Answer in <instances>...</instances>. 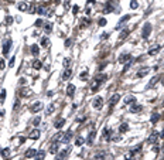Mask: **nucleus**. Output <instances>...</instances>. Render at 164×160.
<instances>
[{"label":"nucleus","instance_id":"f257e3e1","mask_svg":"<svg viewBox=\"0 0 164 160\" xmlns=\"http://www.w3.org/2000/svg\"><path fill=\"white\" fill-rule=\"evenodd\" d=\"M150 33H151V24H150V23H146V24H144V27H143V31H141V34H143V38H148Z\"/></svg>","mask_w":164,"mask_h":160},{"label":"nucleus","instance_id":"f03ea898","mask_svg":"<svg viewBox=\"0 0 164 160\" xmlns=\"http://www.w3.org/2000/svg\"><path fill=\"white\" fill-rule=\"evenodd\" d=\"M92 106H93L95 109H100V108L103 106V99H102L100 96H96V98L93 99V102H92Z\"/></svg>","mask_w":164,"mask_h":160},{"label":"nucleus","instance_id":"7ed1b4c3","mask_svg":"<svg viewBox=\"0 0 164 160\" xmlns=\"http://www.w3.org/2000/svg\"><path fill=\"white\" fill-rule=\"evenodd\" d=\"M119 99H120V95L119 93H115V95H112V98L109 99V106H110V109L115 106L116 103L119 102Z\"/></svg>","mask_w":164,"mask_h":160},{"label":"nucleus","instance_id":"20e7f679","mask_svg":"<svg viewBox=\"0 0 164 160\" xmlns=\"http://www.w3.org/2000/svg\"><path fill=\"white\" fill-rule=\"evenodd\" d=\"M143 110V106L141 105H139V103H131V108H130V113H139V112H141Z\"/></svg>","mask_w":164,"mask_h":160},{"label":"nucleus","instance_id":"39448f33","mask_svg":"<svg viewBox=\"0 0 164 160\" xmlns=\"http://www.w3.org/2000/svg\"><path fill=\"white\" fill-rule=\"evenodd\" d=\"M10 48H11V40H10V38H7V40L4 41V44H3V54H4V55H6V54H8Z\"/></svg>","mask_w":164,"mask_h":160},{"label":"nucleus","instance_id":"423d86ee","mask_svg":"<svg viewBox=\"0 0 164 160\" xmlns=\"http://www.w3.org/2000/svg\"><path fill=\"white\" fill-rule=\"evenodd\" d=\"M158 137H160V133H158V132H153L151 135L148 136L147 142L148 143H156L157 140H158Z\"/></svg>","mask_w":164,"mask_h":160},{"label":"nucleus","instance_id":"0eeeda50","mask_svg":"<svg viewBox=\"0 0 164 160\" xmlns=\"http://www.w3.org/2000/svg\"><path fill=\"white\" fill-rule=\"evenodd\" d=\"M107 79V75L106 74H99V75H96L95 76V82H96V84H102V82H105V81H106Z\"/></svg>","mask_w":164,"mask_h":160},{"label":"nucleus","instance_id":"6e6552de","mask_svg":"<svg viewBox=\"0 0 164 160\" xmlns=\"http://www.w3.org/2000/svg\"><path fill=\"white\" fill-rule=\"evenodd\" d=\"M102 135H103V139H105V140H110V136H112V130H110L109 127H105V129L102 130Z\"/></svg>","mask_w":164,"mask_h":160},{"label":"nucleus","instance_id":"1a4fd4ad","mask_svg":"<svg viewBox=\"0 0 164 160\" xmlns=\"http://www.w3.org/2000/svg\"><path fill=\"white\" fill-rule=\"evenodd\" d=\"M64 123H65V119L58 118V119H55V122H54V127H57V129H61V127L64 126Z\"/></svg>","mask_w":164,"mask_h":160},{"label":"nucleus","instance_id":"9d476101","mask_svg":"<svg viewBox=\"0 0 164 160\" xmlns=\"http://www.w3.org/2000/svg\"><path fill=\"white\" fill-rule=\"evenodd\" d=\"M140 150H141V144L136 146L134 149H131L130 152H129V156H130V159H133V157H134V156H136V154H137V153H139Z\"/></svg>","mask_w":164,"mask_h":160},{"label":"nucleus","instance_id":"9b49d317","mask_svg":"<svg viewBox=\"0 0 164 160\" xmlns=\"http://www.w3.org/2000/svg\"><path fill=\"white\" fill-rule=\"evenodd\" d=\"M66 95H68V96H71V98H72V96H74L75 95V85H68V86H66Z\"/></svg>","mask_w":164,"mask_h":160},{"label":"nucleus","instance_id":"f8f14e48","mask_svg":"<svg viewBox=\"0 0 164 160\" xmlns=\"http://www.w3.org/2000/svg\"><path fill=\"white\" fill-rule=\"evenodd\" d=\"M71 75H72V69H71V68H65V71H64V74H62V79L66 81V79L71 78Z\"/></svg>","mask_w":164,"mask_h":160},{"label":"nucleus","instance_id":"ddd939ff","mask_svg":"<svg viewBox=\"0 0 164 160\" xmlns=\"http://www.w3.org/2000/svg\"><path fill=\"white\" fill-rule=\"evenodd\" d=\"M72 135H74V133H72V130H68V132H66L65 135H64V136H65V137H62L61 140H62L64 143H68V142H69V140L72 139Z\"/></svg>","mask_w":164,"mask_h":160},{"label":"nucleus","instance_id":"4468645a","mask_svg":"<svg viewBox=\"0 0 164 160\" xmlns=\"http://www.w3.org/2000/svg\"><path fill=\"white\" fill-rule=\"evenodd\" d=\"M41 109H42V103H41V102H35L33 106H31V112H34V113L38 112V110H41Z\"/></svg>","mask_w":164,"mask_h":160},{"label":"nucleus","instance_id":"2eb2a0df","mask_svg":"<svg viewBox=\"0 0 164 160\" xmlns=\"http://www.w3.org/2000/svg\"><path fill=\"white\" fill-rule=\"evenodd\" d=\"M131 58L130 54H122L120 57H119V62H122V64H124L126 61H129V59Z\"/></svg>","mask_w":164,"mask_h":160},{"label":"nucleus","instance_id":"dca6fc26","mask_svg":"<svg viewBox=\"0 0 164 160\" xmlns=\"http://www.w3.org/2000/svg\"><path fill=\"white\" fill-rule=\"evenodd\" d=\"M160 50H161V45H154L153 48H150V50H148V54H150V55H156Z\"/></svg>","mask_w":164,"mask_h":160},{"label":"nucleus","instance_id":"f3484780","mask_svg":"<svg viewBox=\"0 0 164 160\" xmlns=\"http://www.w3.org/2000/svg\"><path fill=\"white\" fill-rule=\"evenodd\" d=\"M35 154H37V150H35V149H30V150H27V152H25V157H27V159H30V157H33V156H35Z\"/></svg>","mask_w":164,"mask_h":160},{"label":"nucleus","instance_id":"a211bd4d","mask_svg":"<svg viewBox=\"0 0 164 160\" xmlns=\"http://www.w3.org/2000/svg\"><path fill=\"white\" fill-rule=\"evenodd\" d=\"M95 136H96V132H95V130H92V132L89 133V137H88V144H93Z\"/></svg>","mask_w":164,"mask_h":160},{"label":"nucleus","instance_id":"6ab92c4d","mask_svg":"<svg viewBox=\"0 0 164 160\" xmlns=\"http://www.w3.org/2000/svg\"><path fill=\"white\" fill-rule=\"evenodd\" d=\"M115 8H113V4H112V1H109L106 3V6H105V13H112Z\"/></svg>","mask_w":164,"mask_h":160},{"label":"nucleus","instance_id":"aec40b11","mask_svg":"<svg viewBox=\"0 0 164 160\" xmlns=\"http://www.w3.org/2000/svg\"><path fill=\"white\" fill-rule=\"evenodd\" d=\"M127 129H129V125H127L126 122H123L122 125L119 126V132H120V133H124V132H127Z\"/></svg>","mask_w":164,"mask_h":160},{"label":"nucleus","instance_id":"412c9836","mask_svg":"<svg viewBox=\"0 0 164 160\" xmlns=\"http://www.w3.org/2000/svg\"><path fill=\"white\" fill-rule=\"evenodd\" d=\"M0 154H1V157H3V159H7L8 156H10V149H8V147L3 149V150L0 152Z\"/></svg>","mask_w":164,"mask_h":160},{"label":"nucleus","instance_id":"4be33fe9","mask_svg":"<svg viewBox=\"0 0 164 160\" xmlns=\"http://www.w3.org/2000/svg\"><path fill=\"white\" fill-rule=\"evenodd\" d=\"M129 18H130V16H129V14H126V16H123L122 18H120V21H119V24H117V28H119L120 25H123V24H124V23H126V21H127Z\"/></svg>","mask_w":164,"mask_h":160},{"label":"nucleus","instance_id":"5701e85b","mask_svg":"<svg viewBox=\"0 0 164 160\" xmlns=\"http://www.w3.org/2000/svg\"><path fill=\"white\" fill-rule=\"evenodd\" d=\"M69 150H71V149H65V150H62V152H59L58 157H59V159H65L66 156H68V153H69Z\"/></svg>","mask_w":164,"mask_h":160},{"label":"nucleus","instance_id":"b1692460","mask_svg":"<svg viewBox=\"0 0 164 160\" xmlns=\"http://www.w3.org/2000/svg\"><path fill=\"white\" fill-rule=\"evenodd\" d=\"M136 102V98L134 96H127L126 99H124V103L126 105H131V103H134Z\"/></svg>","mask_w":164,"mask_h":160},{"label":"nucleus","instance_id":"393cba45","mask_svg":"<svg viewBox=\"0 0 164 160\" xmlns=\"http://www.w3.org/2000/svg\"><path fill=\"white\" fill-rule=\"evenodd\" d=\"M158 119H160V115H158L157 112H154V113L151 115V123H153V125H156V123H157V120H158Z\"/></svg>","mask_w":164,"mask_h":160},{"label":"nucleus","instance_id":"a878e982","mask_svg":"<svg viewBox=\"0 0 164 160\" xmlns=\"http://www.w3.org/2000/svg\"><path fill=\"white\" fill-rule=\"evenodd\" d=\"M28 136H30V139H38L40 137V130H33Z\"/></svg>","mask_w":164,"mask_h":160},{"label":"nucleus","instance_id":"bb28decb","mask_svg":"<svg viewBox=\"0 0 164 160\" xmlns=\"http://www.w3.org/2000/svg\"><path fill=\"white\" fill-rule=\"evenodd\" d=\"M37 13H38V14H47L48 11H47V8L44 7V6H38V7H37Z\"/></svg>","mask_w":164,"mask_h":160},{"label":"nucleus","instance_id":"cd10ccee","mask_svg":"<svg viewBox=\"0 0 164 160\" xmlns=\"http://www.w3.org/2000/svg\"><path fill=\"white\" fill-rule=\"evenodd\" d=\"M129 33H130V30H129V28H126V30H123V31H122V34L119 35V38H120V40H123V38H126V37L129 35Z\"/></svg>","mask_w":164,"mask_h":160},{"label":"nucleus","instance_id":"c85d7f7f","mask_svg":"<svg viewBox=\"0 0 164 160\" xmlns=\"http://www.w3.org/2000/svg\"><path fill=\"white\" fill-rule=\"evenodd\" d=\"M41 65H42V64H41V61H38V59L33 61V68H34V69H40Z\"/></svg>","mask_w":164,"mask_h":160},{"label":"nucleus","instance_id":"c756f323","mask_svg":"<svg viewBox=\"0 0 164 160\" xmlns=\"http://www.w3.org/2000/svg\"><path fill=\"white\" fill-rule=\"evenodd\" d=\"M57 152H58V146H57V143L54 142V143L51 144V149H49V153H54V154H55Z\"/></svg>","mask_w":164,"mask_h":160},{"label":"nucleus","instance_id":"7c9ffc66","mask_svg":"<svg viewBox=\"0 0 164 160\" xmlns=\"http://www.w3.org/2000/svg\"><path fill=\"white\" fill-rule=\"evenodd\" d=\"M38 52H40L38 47H37V45H31V54H33V55H38Z\"/></svg>","mask_w":164,"mask_h":160},{"label":"nucleus","instance_id":"2f4dec72","mask_svg":"<svg viewBox=\"0 0 164 160\" xmlns=\"http://www.w3.org/2000/svg\"><path fill=\"white\" fill-rule=\"evenodd\" d=\"M61 136H64L62 133H61V132H59V133H57V135H54V137H52V142H57V140H61V139H62Z\"/></svg>","mask_w":164,"mask_h":160},{"label":"nucleus","instance_id":"473e14b6","mask_svg":"<svg viewBox=\"0 0 164 160\" xmlns=\"http://www.w3.org/2000/svg\"><path fill=\"white\" fill-rule=\"evenodd\" d=\"M44 28H45L47 33H51V30H52V24H51V23H47V24L44 25Z\"/></svg>","mask_w":164,"mask_h":160},{"label":"nucleus","instance_id":"72a5a7b5","mask_svg":"<svg viewBox=\"0 0 164 160\" xmlns=\"http://www.w3.org/2000/svg\"><path fill=\"white\" fill-rule=\"evenodd\" d=\"M44 156H45V152H42V150L37 152V154H35V157H37V159H44Z\"/></svg>","mask_w":164,"mask_h":160},{"label":"nucleus","instance_id":"f704fd0d","mask_svg":"<svg viewBox=\"0 0 164 160\" xmlns=\"http://www.w3.org/2000/svg\"><path fill=\"white\" fill-rule=\"evenodd\" d=\"M48 44H49V41H48V38H47V37H44V38L41 40V45H44V47H48Z\"/></svg>","mask_w":164,"mask_h":160},{"label":"nucleus","instance_id":"c9c22d12","mask_svg":"<svg viewBox=\"0 0 164 160\" xmlns=\"http://www.w3.org/2000/svg\"><path fill=\"white\" fill-rule=\"evenodd\" d=\"M86 25H89V18H83L81 21V27H86Z\"/></svg>","mask_w":164,"mask_h":160},{"label":"nucleus","instance_id":"e433bc0d","mask_svg":"<svg viewBox=\"0 0 164 160\" xmlns=\"http://www.w3.org/2000/svg\"><path fill=\"white\" fill-rule=\"evenodd\" d=\"M81 79H82V81H86V79H88V71L81 72Z\"/></svg>","mask_w":164,"mask_h":160},{"label":"nucleus","instance_id":"4c0bfd02","mask_svg":"<svg viewBox=\"0 0 164 160\" xmlns=\"http://www.w3.org/2000/svg\"><path fill=\"white\" fill-rule=\"evenodd\" d=\"M4 99H6V89H3L0 93V102H4Z\"/></svg>","mask_w":164,"mask_h":160},{"label":"nucleus","instance_id":"58836bf2","mask_svg":"<svg viewBox=\"0 0 164 160\" xmlns=\"http://www.w3.org/2000/svg\"><path fill=\"white\" fill-rule=\"evenodd\" d=\"M18 8H20V10H27L28 6H27V3H20V4H18Z\"/></svg>","mask_w":164,"mask_h":160},{"label":"nucleus","instance_id":"ea45409f","mask_svg":"<svg viewBox=\"0 0 164 160\" xmlns=\"http://www.w3.org/2000/svg\"><path fill=\"white\" fill-rule=\"evenodd\" d=\"M40 122H41V119L38 118V116H37V118H34V120H33V125H34V126H38V125H40Z\"/></svg>","mask_w":164,"mask_h":160},{"label":"nucleus","instance_id":"a19ab883","mask_svg":"<svg viewBox=\"0 0 164 160\" xmlns=\"http://www.w3.org/2000/svg\"><path fill=\"white\" fill-rule=\"evenodd\" d=\"M69 64H71V59H69V58L64 59V67H65V68H69Z\"/></svg>","mask_w":164,"mask_h":160},{"label":"nucleus","instance_id":"79ce46f5","mask_svg":"<svg viewBox=\"0 0 164 160\" xmlns=\"http://www.w3.org/2000/svg\"><path fill=\"white\" fill-rule=\"evenodd\" d=\"M147 72H148V69H143L141 72H139V74H137V76H139V78H141V76H144V75H146Z\"/></svg>","mask_w":164,"mask_h":160},{"label":"nucleus","instance_id":"37998d69","mask_svg":"<svg viewBox=\"0 0 164 160\" xmlns=\"http://www.w3.org/2000/svg\"><path fill=\"white\" fill-rule=\"evenodd\" d=\"M106 18H99V25H106Z\"/></svg>","mask_w":164,"mask_h":160},{"label":"nucleus","instance_id":"c03bdc74","mask_svg":"<svg viewBox=\"0 0 164 160\" xmlns=\"http://www.w3.org/2000/svg\"><path fill=\"white\" fill-rule=\"evenodd\" d=\"M130 7L131 8H137V1H136V0H133V1L130 3Z\"/></svg>","mask_w":164,"mask_h":160},{"label":"nucleus","instance_id":"a18cd8bd","mask_svg":"<svg viewBox=\"0 0 164 160\" xmlns=\"http://www.w3.org/2000/svg\"><path fill=\"white\" fill-rule=\"evenodd\" d=\"M157 81H158V78H157V76H154V78H153V81H151V82H150V84H148V86H153V85L156 84Z\"/></svg>","mask_w":164,"mask_h":160},{"label":"nucleus","instance_id":"49530a36","mask_svg":"<svg viewBox=\"0 0 164 160\" xmlns=\"http://www.w3.org/2000/svg\"><path fill=\"white\" fill-rule=\"evenodd\" d=\"M42 24H44V21H42L41 18H40V20H37V21H35V25H37V27H41Z\"/></svg>","mask_w":164,"mask_h":160},{"label":"nucleus","instance_id":"de8ad7c7","mask_svg":"<svg viewBox=\"0 0 164 160\" xmlns=\"http://www.w3.org/2000/svg\"><path fill=\"white\" fill-rule=\"evenodd\" d=\"M4 67H6V64H4V59L0 58V69H3Z\"/></svg>","mask_w":164,"mask_h":160},{"label":"nucleus","instance_id":"09e8293b","mask_svg":"<svg viewBox=\"0 0 164 160\" xmlns=\"http://www.w3.org/2000/svg\"><path fill=\"white\" fill-rule=\"evenodd\" d=\"M6 23H7V24H11V23H13V17H6Z\"/></svg>","mask_w":164,"mask_h":160},{"label":"nucleus","instance_id":"8fccbe9b","mask_svg":"<svg viewBox=\"0 0 164 160\" xmlns=\"http://www.w3.org/2000/svg\"><path fill=\"white\" fill-rule=\"evenodd\" d=\"M54 108H55V106H54V103H51V105H49V108H48V113H52V112H54Z\"/></svg>","mask_w":164,"mask_h":160},{"label":"nucleus","instance_id":"3c124183","mask_svg":"<svg viewBox=\"0 0 164 160\" xmlns=\"http://www.w3.org/2000/svg\"><path fill=\"white\" fill-rule=\"evenodd\" d=\"M83 142H85V140H83V139H82V137H79V139H78V140H76V146H81V144L83 143Z\"/></svg>","mask_w":164,"mask_h":160},{"label":"nucleus","instance_id":"603ef678","mask_svg":"<svg viewBox=\"0 0 164 160\" xmlns=\"http://www.w3.org/2000/svg\"><path fill=\"white\" fill-rule=\"evenodd\" d=\"M100 157H105V153H98V154L95 156V159H100Z\"/></svg>","mask_w":164,"mask_h":160},{"label":"nucleus","instance_id":"864d4df0","mask_svg":"<svg viewBox=\"0 0 164 160\" xmlns=\"http://www.w3.org/2000/svg\"><path fill=\"white\" fill-rule=\"evenodd\" d=\"M71 45V40H66L65 41V47H69Z\"/></svg>","mask_w":164,"mask_h":160},{"label":"nucleus","instance_id":"5fc2aeb1","mask_svg":"<svg viewBox=\"0 0 164 160\" xmlns=\"http://www.w3.org/2000/svg\"><path fill=\"white\" fill-rule=\"evenodd\" d=\"M78 13V6H74V14H76Z\"/></svg>","mask_w":164,"mask_h":160},{"label":"nucleus","instance_id":"6e6d98bb","mask_svg":"<svg viewBox=\"0 0 164 160\" xmlns=\"http://www.w3.org/2000/svg\"><path fill=\"white\" fill-rule=\"evenodd\" d=\"M8 65H10V67H11V65H14V58H11V61H10V64H8Z\"/></svg>","mask_w":164,"mask_h":160},{"label":"nucleus","instance_id":"4d7b16f0","mask_svg":"<svg viewBox=\"0 0 164 160\" xmlns=\"http://www.w3.org/2000/svg\"><path fill=\"white\" fill-rule=\"evenodd\" d=\"M160 135H161V136H160V137H163V139H164V129H163V132H161Z\"/></svg>","mask_w":164,"mask_h":160},{"label":"nucleus","instance_id":"13d9d810","mask_svg":"<svg viewBox=\"0 0 164 160\" xmlns=\"http://www.w3.org/2000/svg\"><path fill=\"white\" fill-rule=\"evenodd\" d=\"M161 84H163V85H164V79H163V81H161Z\"/></svg>","mask_w":164,"mask_h":160},{"label":"nucleus","instance_id":"bf43d9fd","mask_svg":"<svg viewBox=\"0 0 164 160\" xmlns=\"http://www.w3.org/2000/svg\"><path fill=\"white\" fill-rule=\"evenodd\" d=\"M163 152H164V146H163Z\"/></svg>","mask_w":164,"mask_h":160}]
</instances>
